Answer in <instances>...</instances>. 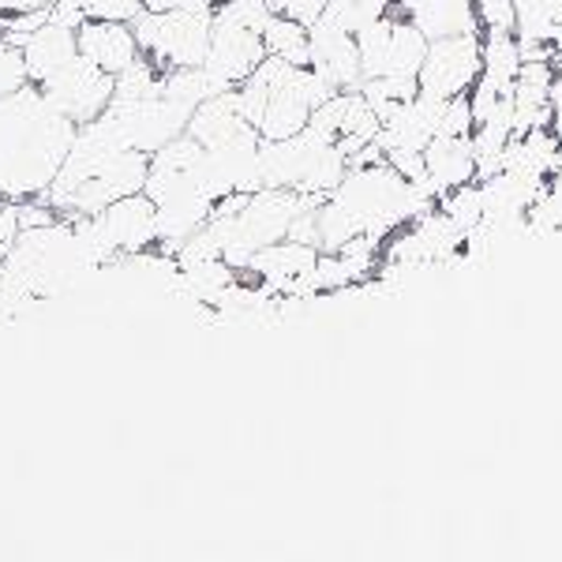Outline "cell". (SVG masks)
<instances>
[{
  "label": "cell",
  "mask_w": 562,
  "mask_h": 562,
  "mask_svg": "<svg viewBox=\"0 0 562 562\" xmlns=\"http://www.w3.org/2000/svg\"><path fill=\"white\" fill-rule=\"evenodd\" d=\"M76 139V124L45 102L34 83L0 98V180L8 199H34L49 188L68 147Z\"/></svg>",
  "instance_id": "1"
},
{
  "label": "cell",
  "mask_w": 562,
  "mask_h": 562,
  "mask_svg": "<svg viewBox=\"0 0 562 562\" xmlns=\"http://www.w3.org/2000/svg\"><path fill=\"white\" fill-rule=\"evenodd\" d=\"M139 53L166 68H192L203 65L206 49H211L214 31V8H169V12H154L143 8L132 20Z\"/></svg>",
  "instance_id": "2"
},
{
  "label": "cell",
  "mask_w": 562,
  "mask_h": 562,
  "mask_svg": "<svg viewBox=\"0 0 562 562\" xmlns=\"http://www.w3.org/2000/svg\"><path fill=\"white\" fill-rule=\"evenodd\" d=\"M360 45V68L364 79L379 76H413L424 65V53H428V38L420 34V26L409 20H397V15H383V20L368 23L364 31H357Z\"/></svg>",
  "instance_id": "3"
},
{
  "label": "cell",
  "mask_w": 562,
  "mask_h": 562,
  "mask_svg": "<svg viewBox=\"0 0 562 562\" xmlns=\"http://www.w3.org/2000/svg\"><path fill=\"white\" fill-rule=\"evenodd\" d=\"M480 71H484V34H454L428 42L416 83L428 98H458L476 87Z\"/></svg>",
  "instance_id": "4"
},
{
  "label": "cell",
  "mask_w": 562,
  "mask_h": 562,
  "mask_svg": "<svg viewBox=\"0 0 562 562\" xmlns=\"http://www.w3.org/2000/svg\"><path fill=\"white\" fill-rule=\"evenodd\" d=\"M45 94V102L57 109L60 116H68L71 124H87L94 116L105 113V105L113 102V76L105 68L90 65V60L79 53L71 57L65 68L53 71L49 79L34 83Z\"/></svg>",
  "instance_id": "5"
},
{
  "label": "cell",
  "mask_w": 562,
  "mask_h": 562,
  "mask_svg": "<svg viewBox=\"0 0 562 562\" xmlns=\"http://www.w3.org/2000/svg\"><path fill=\"white\" fill-rule=\"evenodd\" d=\"M90 225L113 259L139 256L158 244V206L147 192L113 199L98 214H90Z\"/></svg>",
  "instance_id": "6"
},
{
  "label": "cell",
  "mask_w": 562,
  "mask_h": 562,
  "mask_svg": "<svg viewBox=\"0 0 562 562\" xmlns=\"http://www.w3.org/2000/svg\"><path fill=\"white\" fill-rule=\"evenodd\" d=\"M262 57H267L262 34L248 31V26H237V23L214 20L211 49H206L203 68L211 71V79L217 87H222V90L240 87L244 79H248L251 71L262 65Z\"/></svg>",
  "instance_id": "7"
},
{
  "label": "cell",
  "mask_w": 562,
  "mask_h": 562,
  "mask_svg": "<svg viewBox=\"0 0 562 562\" xmlns=\"http://www.w3.org/2000/svg\"><path fill=\"white\" fill-rule=\"evenodd\" d=\"M312 38V68L330 83L334 90H360L364 83V68H360V45L357 34L346 26L330 23L323 15L319 23L307 26Z\"/></svg>",
  "instance_id": "8"
},
{
  "label": "cell",
  "mask_w": 562,
  "mask_h": 562,
  "mask_svg": "<svg viewBox=\"0 0 562 562\" xmlns=\"http://www.w3.org/2000/svg\"><path fill=\"white\" fill-rule=\"evenodd\" d=\"M199 147L206 150H222V147H237V143H262L259 132L248 124V116L240 113L237 102V87L222 90V94L206 98V102L195 105V113L188 116L184 128Z\"/></svg>",
  "instance_id": "9"
},
{
  "label": "cell",
  "mask_w": 562,
  "mask_h": 562,
  "mask_svg": "<svg viewBox=\"0 0 562 562\" xmlns=\"http://www.w3.org/2000/svg\"><path fill=\"white\" fill-rule=\"evenodd\" d=\"M386 15H397V20H409L413 26H420V34L428 42L480 31L473 0H390Z\"/></svg>",
  "instance_id": "10"
},
{
  "label": "cell",
  "mask_w": 562,
  "mask_h": 562,
  "mask_svg": "<svg viewBox=\"0 0 562 562\" xmlns=\"http://www.w3.org/2000/svg\"><path fill=\"white\" fill-rule=\"evenodd\" d=\"M20 49H23V60H26V71H31V83H42V79H49L53 71L65 68L71 57H79L76 26L45 15L31 34H23L20 38Z\"/></svg>",
  "instance_id": "11"
},
{
  "label": "cell",
  "mask_w": 562,
  "mask_h": 562,
  "mask_svg": "<svg viewBox=\"0 0 562 562\" xmlns=\"http://www.w3.org/2000/svg\"><path fill=\"white\" fill-rule=\"evenodd\" d=\"M79 53L90 65L105 68L109 76H116L121 68H128L139 57V42H135L132 23H116V20H87L76 31Z\"/></svg>",
  "instance_id": "12"
},
{
  "label": "cell",
  "mask_w": 562,
  "mask_h": 562,
  "mask_svg": "<svg viewBox=\"0 0 562 562\" xmlns=\"http://www.w3.org/2000/svg\"><path fill=\"white\" fill-rule=\"evenodd\" d=\"M424 169H428L435 195L461 184H473L476 180L473 135H435L428 147H424Z\"/></svg>",
  "instance_id": "13"
},
{
  "label": "cell",
  "mask_w": 562,
  "mask_h": 562,
  "mask_svg": "<svg viewBox=\"0 0 562 562\" xmlns=\"http://www.w3.org/2000/svg\"><path fill=\"white\" fill-rule=\"evenodd\" d=\"M262 45L270 57H281L289 65H312V38H307V26L296 20L270 15V23L262 26Z\"/></svg>",
  "instance_id": "14"
},
{
  "label": "cell",
  "mask_w": 562,
  "mask_h": 562,
  "mask_svg": "<svg viewBox=\"0 0 562 562\" xmlns=\"http://www.w3.org/2000/svg\"><path fill=\"white\" fill-rule=\"evenodd\" d=\"M390 8V0H326V20L346 26V31H364L368 23L383 20Z\"/></svg>",
  "instance_id": "15"
},
{
  "label": "cell",
  "mask_w": 562,
  "mask_h": 562,
  "mask_svg": "<svg viewBox=\"0 0 562 562\" xmlns=\"http://www.w3.org/2000/svg\"><path fill=\"white\" fill-rule=\"evenodd\" d=\"M480 34H518L521 4L518 0H473Z\"/></svg>",
  "instance_id": "16"
},
{
  "label": "cell",
  "mask_w": 562,
  "mask_h": 562,
  "mask_svg": "<svg viewBox=\"0 0 562 562\" xmlns=\"http://www.w3.org/2000/svg\"><path fill=\"white\" fill-rule=\"evenodd\" d=\"M26 83H31V71H26L23 49L0 34V98L15 94V90H23Z\"/></svg>",
  "instance_id": "17"
},
{
  "label": "cell",
  "mask_w": 562,
  "mask_h": 562,
  "mask_svg": "<svg viewBox=\"0 0 562 562\" xmlns=\"http://www.w3.org/2000/svg\"><path fill=\"white\" fill-rule=\"evenodd\" d=\"M274 8V15H285V20H296L304 26L319 23L326 12V0H267Z\"/></svg>",
  "instance_id": "18"
},
{
  "label": "cell",
  "mask_w": 562,
  "mask_h": 562,
  "mask_svg": "<svg viewBox=\"0 0 562 562\" xmlns=\"http://www.w3.org/2000/svg\"><path fill=\"white\" fill-rule=\"evenodd\" d=\"M15 237H20V206L4 203L0 206V259H4V251L12 248Z\"/></svg>",
  "instance_id": "19"
},
{
  "label": "cell",
  "mask_w": 562,
  "mask_h": 562,
  "mask_svg": "<svg viewBox=\"0 0 562 562\" xmlns=\"http://www.w3.org/2000/svg\"><path fill=\"white\" fill-rule=\"evenodd\" d=\"M57 0H0V12L4 15H20V12H42V8H53Z\"/></svg>",
  "instance_id": "20"
},
{
  "label": "cell",
  "mask_w": 562,
  "mask_h": 562,
  "mask_svg": "<svg viewBox=\"0 0 562 562\" xmlns=\"http://www.w3.org/2000/svg\"><path fill=\"white\" fill-rule=\"evenodd\" d=\"M4 203H12V199H8V188H4V180H0V206Z\"/></svg>",
  "instance_id": "21"
}]
</instances>
